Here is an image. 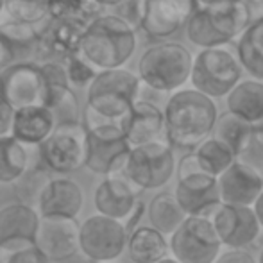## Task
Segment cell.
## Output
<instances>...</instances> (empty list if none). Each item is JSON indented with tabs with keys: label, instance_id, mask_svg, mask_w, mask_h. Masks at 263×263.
<instances>
[{
	"label": "cell",
	"instance_id": "34",
	"mask_svg": "<svg viewBox=\"0 0 263 263\" xmlns=\"http://www.w3.org/2000/svg\"><path fill=\"white\" fill-rule=\"evenodd\" d=\"M40 66H42L43 81H45V107L50 109L72 90L70 79L65 65L59 61H49Z\"/></svg>",
	"mask_w": 263,
	"mask_h": 263
},
{
	"label": "cell",
	"instance_id": "26",
	"mask_svg": "<svg viewBox=\"0 0 263 263\" xmlns=\"http://www.w3.org/2000/svg\"><path fill=\"white\" fill-rule=\"evenodd\" d=\"M40 224L38 210L22 202L0 208V246L16 240H34Z\"/></svg>",
	"mask_w": 263,
	"mask_h": 263
},
{
	"label": "cell",
	"instance_id": "10",
	"mask_svg": "<svg viewBox=\"0 0 263 263\" xmlns=\"http://www.w3.org/2000/svg\"><path fill=\"white\" fill-rule=\"evenodd\" d=\"M129 233L124 222L104 215H90L81 224V253L90 261L111 263L127 249Z\"/></svg>",
	"mask_w": 263,
	"mask_h": 263
},
{
	"label": "cell",
	"instance_id": "44",
	"mask_svg": "<svg viewBox=\"0 0 263 263\" xmlns=\"http://www.w3.org/2000/svg\"><path fill=\"white\" fill-rule=\"evenodd\" d=\"M215 263H258L254 260V256L247 251H231L228 249L226 253H222L218 256V260Z\"/></svg>",
	"mask_w": 263,
	"mask_h": 263
},
{
	"label": "cell",
	"instance_id": "16",
	"mask_svg": "<svg viewBox=\"0 0 263 263\" xmlns=\"http://www.w3.org/2000/svg\"><path fill=\"white\" fill-rule=\"evenodd\" d=\"M140 190L125 177V174L104 177L93 192V204L99 215L125 222L135 211Z\"/></svg>",
	"mask_w": 263,
	"mask_h": 263
},
{
	"label": "cell",
	"instance_id": "32",
	"mask_svg": "<svg viewBox=\"0 0 263 263\" xmlns=\"http://www.w3.org/2000/svg\"><path fill=\"white\" fill-rule=\"evenodd\" d=\"M50 174L52 172H50L47 166H31V168L13 184V190H14V195H16L18 202L38 210L43 192L47 190L49 183L54 179Z\"/></svg>",
	"mask_w": 263,
	"mask_h": 263
},
{
	"label": "cell",
	"instance_id": "46",
	"mask_svg": "<svg viewBox=\"0 0 263 263\" xmlns=\"http://www.w3.org/2000/svg\"><path fill=\"white\" fill-rule=\"evenodd\" d=\"M253 210H254V215H256L258 222H260V226L263 229V192H261L260 197L256 199V202L253 204Z\"/></svg>",
	"mask_w": 263,
	"mask_h": 263
},
{
	"label": "cell",
	"instance_id": "13",
	"mask_svg": "<svg viewBox=\"0 0 263 263\" xmlns=\"http://www.w3.org/2000/svg\"><path fill=\"white\" fill-rule=\"evenodd\" d=\"M34 242L50 261H65L81 253V224L77 218L40 217Z\"/></svg>",
	"mask_w": 263,
	"mask_h": 263
},
{
	"label": "cell",
	"instance_id": "41",
	"mask_svg": "<svg viewBox=\"0 0 263 263\" xmlns=\"http://www.w3.org/2000/svg\"><path fill=\"white\" fill-rule=\"evenodd\" d=\"M147 9V0H124L120 6L115 7V13L118 18H122L124 22H127L133 29L142 27L143 16H145Z\"/></svg>",
	"mask_w": 263,
	"mask_h": 263
},
{
	"label": "cell",
	"instance_id": "37",
	"mask_svg": "<svg viewBox=\"0 0 263 263\" xmlns=\"http://www.w3.org/2000/svg\"><path fill=\"white\" fill-rule=\"evenodd\" d=\"M0 263H52L34 240H16L0 246Z\"/></svg>",
	"mask_w": 263,
	"mask_h": 263
},
{
	"label": "cell",
	"instance_id": "20",
	"mask_svg": "<svg viewBox=\"0 0 263 263\" xmlns=\"http://www.w3.org/2000/svg\"><path fill=\"white\" fill-rule=\"evenodd\" d=\"M42 25H29L11 18L4 11L0 14V40L9 50L13 65L36 63L40 54Z\"/></svg>",
	"mask_w": 263,
	"mask_h": 263
},
{
	"label": "cell",
	"instance_id": "2",
	"mask_svg": "<svg viewBox=\"0 0 263 263\" xmlns=\"http://www.w3.org/2000/svg\"><path fill=\"white\" fill-rule=\"evenodd\" d=\"M136 50V31L117 14H102L88 25L79 52L99 72L122 68Z\"/></svg>",
	"mask_w": 263,
	"mask_h": 263
},
{
	"label": "cell",
	"instance_id": "33",
	"mask_svg": "<svg viewBox=\"0 0 263 263\" xmlns=\"http://www.w3.org/2000/svg\"><path fill=\"white\" fill-rule=\"evenodd\" d=\"M254 125L247 124L246 120L238 118L236 115H233L231 111H224L218 115L217 124L213 129V138L224 142L228 147H231L235 151V154H238L240 147L243 145L246 138L249 136V133L253 131Z\"/></svg>",
	"mask_w": 263,
	"mask_h": 263
},
{
	"label": "cell",
	"instance_id": "3",
	"mask_svg": "<svg viewBox=\"0 0 263 263\" xmlns=\"http://www.w3.org/2000/svg\"><path fill=\"white\" fill-rule=\"evenodd\" d=\"M194 55L183 43H156L140 55L138 77L149 90L172 95L190 81Z\"/></svg>",
	"mask_w": 263,
	"mask_h": 263
},
{
	"label": "cell",
	"instance_id": "5",
	"mask_svg": "<svg viewBox=\"0 0 263 263\" xmlns=\"http://www.w3.org/2000/svg\"><path fill=\"white\" fill-rule=\"evenodd\" d=\"M140 93L142 81L138 73L125 68L102 70L88 86L86 106L107 120L122 122L140 101Z\"/></svg>",
	"mask_w": 263,
	"mask_h": 263
},
{
	"label": "cell",
	"instance_id": "14",
	"mask_svg": "<svg viewBox=\"0 0 263 263\" xmlns=\"http://www.w3.org/2000/svg\"><path fill=\"white\" fill-rule=\"evenodd\" d=\"M174 195L186 217L211 218L222 206L218 179L208 174H194L177 179Z\"/></svg>",
	"mask_w": 263,
	"mask_h": 263
},
{
	"label": "cell",
	"instance_id": "7",
	"mask_svg": "<svg viewBox=\"0 0 263 263\" xmlns=\"http://www.w3.org/2000/svg\"><path fill=\"white\" fill-rule=\"evenodd\" d=\"M168 243L170 254L181 263H215L224 247L211 218L206 217H188Z\"/></svg>",
	"mask_w": 263,
	"mask_h": 263
},
{
	"label": "cell",
	"instance_id": "21",
	"mask_svg": "<svg viewBox=\"0 0 263 263\" xmlns=\"http://www.w3.org/2000/svg\"><path fill=\"white\" fill-rule=\"evenodd\" d=\"M84 192L81 184L68 177H54L43 192L38 204L40 217L77 218L83 211Z\"/></svg>",
	"mask_w": 263,
	"mask_h": 263
},
{
	"label": "cell",
	"instance_id": "27",
	"mask_svg": "<svg viewBox=\"0 0 263 263\" xmlns=\"http://www.w3.org/2000/svg\"><path fill=\"white\" fill-rule=\"evenodd\" d=\"M125 253L133 263H159L168 258L170 243L166 236L153 226H140L129 233Z\"/></svg>",
	"mask_w": 263,
	"mask_h": 263
},
{
	"label": "cell",
	"instance_id": "4",
	"mask_svg": "<svg viewBox=\"0 0 263 263\" xmlns=\"http://www.w3.org/2000/svg\"><path fill=\"white\" fill-rule=\"evenodd\" d=\"M236 45L226 43L213 49H202L194 55V70L190 83L201 93L215 99L228 97L233 88L243 79Z\"/></svg>",
	"mask_w": 263,
	"mask_h": 263
},
{
	"label": "cell",
	"instance_id": "1",
	"mask_svg": "<svg viewBox=\"0 0 263 263\" xmlns=\"http://www.w3.org/2000/svg\"><path fill=\"white\" fill-rule=\"evenodd\" d=\"M166 142L172 149L195 151L213 135L218 118L215 101L195 88H183L168 95L163 107Z\"/></svg>",
	"mask_w": 263,
	"mask_h": 263
},
{
	"label": "cell",
	"instance_id": "11",
	"mask_svg": "<svg viewBox=\"0 0 263 263\" xmlns=\"http://www.w3.org/2000/svg\"><path fill=\"white\" fill-rule=\"evenodd\" d=\"M2 99L14 111L45 106V81L38 63H20L2 70Z\"/></svg>",
	"mask_w": 263,
	"mask_h": 263
},
{
	"label": "cell",
	"instance_id": "43",
	"mask_svg": "<svg viewBox=\"0 0 263 263\" xmlns=\"http://www.w3.org/2000/svg\"><path fill=\"white\" fill-rule=\"evenodd\" d=\"M13 122L14 109L4 99H0V138L13 135Z\"/></svg>",
	"mask_w": 263,
	"mask_h": 263
},
{
	"label": "cell",
	"instance_id": "51",
	"mask_svg": "<svg viewBox=\"0 0 263 263\" xmlns=\"http://www.w3.org/2000/svg\"><path fill=\"white\" fill-rule=\"evenodd\" d=\"M4 6H6V0H0V14L4 13Z\"/></svg>",
	"mask_w": 263,
	"mask_h": 263
},
{
	"label": "cell",
	"instance_id": "30",
	"mask_svg": "<svg viewBox=\"0 0 263 263\" xmlns=\"http://www.w3.org/2000/svg\"><path fill=\"white\" fill-rule=\"evenodd\" d=\"M104 7L97 0H50L49 18L54 22H72L86 29L102 16Z\"/></svg>",
	"mask_w": 263,
	"mask_h": 263
},
{
	"label": "cell",
	"instance_id": "9",
	"mask_svg": "<svg viewBox=\"0 0 263 263\" xmlns=\"http://www.w3.org/2000/svg\"><path fill=\"white\" fill-rule=\"evenodd\" d=\"M43 165L55 174H72L86 166L88 129L79 124L58 125L50 138L40 147Z\"/></svg>",
	"mask_w": 263,
	"mask_h": 263
},
{
	"label": "cell",
	"instance_id": "50",
	"mask_svg": "<svg viewBox=\"0 0 263 263\" xmlns=\"http://www.w3.org/2000/svg\"><path fill=\"white\" fill-rule=\"evenodd\" d=\"M159 263H181V261H177L174 256H168V258H165V260H161Z\"/></svg>",
	"mask_w": 263,
	"mask_h": 263
},
{
	"label": "cell",
	"instance_id": "52",
	"mask_svg": "<svg viewBox=\"0 0 263 263\" xmlns=\"http://www.w3.org/2000/svg\"><path fill=\"white\" fill-rule=\"evenodd\" d=\"M0 99H2V70H0Z\"/></svg>",
	"mask_w": 263,
	"mask_h": 263
},
{
	"label": "cell",
	"instance_id": "29",
	"mask_svg": "<svg viewBox=\"0 0 263 263\" xmlns=\"http://www.w3.org/2000/svg\"><path fill=\"white\" fill-rule=\"evenodd\" d=\"M236 52L243 72L263 81V16L254 18L249 29L236 40Z\"/></svg>",
	"mask_w": 263,
	"mask_h": 263
},
{
	"label": "cell",
	"instance_id": "40",
	"mask_svg": "<svg viewBox=\"0 0 263 263\" xmlns=\"http://www.w3.org/2000/svg\"><path fill=\"white\" fill-rule=\"evenodd\" d=\"M54 115L55 125H65V124H79L81 122V109L77 97L72 90L61 99L54 107H50Z\"/></svg>",
	"mask_w": 263,
	"mask_h": 263
},
{
	"label": "cell",
	"instance_id": "39",
	"mask_svg": "<svg viewBox=\"0 0 263 263\" xmlns=\"http://www.w3.org/2000/svg\"><path fill=\"white\" fill-rule=\"evenodd\" d=\"M63 65H65V68H66L70 83L79 88L90 86L99 73V70L95 68L90 61H86V59L81 55V52L66 58L65 61H63Z\"/></svg>",
	"mask_w": 263,
	"mask_h": 263
},
{
	"label": "cell",
	"instance_id": "8",
	"mask_svg": "<svg viewBox=\"0 0 263 263\" xmlns=\"http://www.w3.org/2000/svg\"><path fill=\"white\" fill-rule=\"evenodd\" d=\"M131 145L118 122L99 125L88 131V158L86 168L97 176L124 174Z\"/></svg>",
	"mask_w": 263,
	"mask_h": 263
},
{
	"label": "cell",
	"instance_id": "36",
	"mask_svg": "<svg viewBox=\"0 0 263 263\" xmlns=\"http://www.w3.org/2000/svg\"><path fill=\"white\" fill-rule=\"evenodd\" d=\"M50 0H6L4 11L11 18L29 25H40L49 18Z\"/></svg>",
	"mask_w": 263,
	"mask_h": 263
},
{
	"label": "cell",
	"instance_id": "48",
	"mask_svg": "<svg viewBox=\"0 0 263 263\" xmlns=\"http://www.w3.org/2000/svg\"><path fill=\"white\" fill-rule=\"evenodd\" d=\"M99 4H101L102 7H117V6H120L122 2H124V0H97Z\"/></svg>",
	"mask_w": 263,
	"mask_h": 263
},
{
	"label": "cell",
	"instance_id": "15",
	"mask_svg": "<svg viewBox=\"0 0 263 263\" xmlns=\"http://www.w3.org/2000/svg\"><path fill=\"white\" fill-rule=\"evenodd\" d=\"M195 11V0H147L145 16L140 29L149 38H170L186 25Z\"/></svg>",
	"mask_w": 263,
	"mask_h": 263
},
{
	"label": "cell",
	"instance_id": "49",
	"mask_svg": "<svg viewBox=\"0 0 263 263\" xmlns=\"http://www.w3.org/2000/svg\"><path fill=\"white\" fill-rule=\"evenodd\" d=\"M249 6H263V0H246Z\"/></svg>",
	"mask_w": 263,
	"mask_h": 263
},
{
	"label": "cell",
	"instance_id": "6",
	"mask_svg": "<svg viewBox=\"0 0 263 263\" xmlns=\"http://www.w3.org/2000/svg\"><path fill=\"white\" fill-rule=\"evenodd\" d=\"M176 170L172 145L168 142H154L131 149L124 174L140 192H145L166 186L176 176Z\"/></svg>",
	"mask_w": 263,
	"mask_h": 263
},
{
	"label": "cell",
	"instance_id": "47",
	"mask_svg": "<svg viewBox=\"0 0 263 263\" xmlns=\"http://www.w3.org/2000/svg\"><path fill=\"white\" fill-rule=\"evenodd\" d=\"M224 2H231V0H195V6L199 9H210L213 6H218V4H224Z\"/></svg>",
	"mask_w": 263,
	"mask_h": 263
},
{
	"label": "cell",
	"instance_id": "19",
	"mask_svg": "<svg viewBox=\"0 0 263 263\" xmlns=\"http://www.w3.org/2000/svg\"><path fill=\"white\" fill-rule=\"evenodd\" d=\"M222 204L253 208L263 192V177L243 163L236 161L218 177Z\"/></svg>",
	"mask_w": 263,
	"mask_h": 263
},
{
	"label": "cell",
	"instance_id": "38",
	"mask_svg": "<svg viewBox=\"0 0 263 263\" xmlns=\"http://www.w3.org/2000/svg\"><path fill=\"white\" fill-rule=\"evenodd\" d=\"M236 161L243 163L263 177V125H254L236 154Z\"/></svg>",
	"mask_w": 263,
	"mask_h": 263
},
{
	"label": "cell",
	"instance_id": "23",
	"mask_svg": "<svg viewBox=\"0 0 263 263\" xmlns=\"http://www.w3.org/2000/svg\"><path fill=\"white\" fill-rule=\"evenodd\" d=\"M58 127L54 115L45 106H32L14 111L13 122V138L29 147H42L54 129Z\"/></svg>",
	"mask_w": 263,
	"mask_h": 263
},
{
	"label": "cell",
	"instance_id": "25",
	"mask_svg": "<svg viewBox=\"0 0 263 263\" xmlns=\"http://www.w3.org/2000/svg\"><path fill=\"white\" fill-rule=\"evenodd\" d=\"M228 111L251 125L263 124V81L243 77L226 97Z\"/></svg>",
	"mask_w": 263,
	"mask_h": 263
},
{
	"label": "cell",
	"instance_id": "28",
	"mask_svg": "<svg viewBox=\"0 0 263 263\" xmlns=\"http://www.w3.org/2000/svg\"><path fill=\"white\" fill-rule=\"evenodd\" d=\"M147 218H149V226H153L165 236H172L188 217L179 206L176 195L161 192L154 195L147 204Z\"/></svg>",
	"mask_w": 263,
	"mask_h": 263
},
{
	"label": "cell",
	"instance_id": "35",
	"mask_svg": "<svg viewBox=\"0 0 263 263\" xmlns=\"http://www.w3.org/2000/svg\"><path fill=\"white\" fill-rule=\"evenodd\" d=\"M186 29V38L190 40L192 45L199 47V49H213L218 45H226L224 40L218 36V32L211 25L208 13L204 9H199L192 14V18L184 25Z\"/></svg>",
	"mask_w": 263,
	"mask_h": 263
},
{
	"label": "cell",
	"instance_id": "42",
	"mask_svg": "<svg viewBox=\"0 0 263 263\" xmlns=\"http://www.w3.org/2000/svg\"><path fill=\"white\" fill-rule=\"evenodd\" d=\"M194 174H204V172H202L201 165H199V159L195 156V153L192 151V153L184 154V156L179 159L176 176H177V179H184V177L194 176Z\"/></svg>",
	"mask_w": 263,
	"mask_h": 263
},
{
	"label": "cell",
	"instance_id": "18",
	"mask_svg": "<svg viewBox=\"0 0 263 263\" xmlns=\"http://www.w3.org/2000/svg\"><path fill=\"white\" fill-rule=\"evenodd\" d=\"M84 29L72 22H54L47 18L42 24V34H40V54L38 65L49 61L63 63L66 58L79 54L81 38Z\"/></svg>",
	"mask_w": 263,
	"mask_h": 263
},
{
	"label": "cell",
	"instance_id": "53",
	"mask_svg": "<svg viewBox=\"0 0 263 263\" xmlns=\"http://www.w3.org/2000/svg\"><path fill=\"white\" fill-rule=\"evenodd\" d=\"M258 263H263V249H261V253H260V258H258Z\"/></svg>",
	"mask_w": 263,
	"mask_h": 263
},
{
	"label": "cell",
	"instance_id": "17",
	"mask_svg": "<svg viewBox=\"0 0 263 263\" xmlns=\"http://www.w3.org/2000/svg\"><path fill=\"white\" fill-rule=\"evenodd\" d=\"M131 149L154 142H166L165 113L156 102L140 99L120 122Z\"/></svg>",
	"mask_w": 263,
	"mask_h": 263
},
{
	"label": "cell",
	"instance_id": "22",
	"mask_svg": "<svg viewBox=\"0 0 263 263\" xmlns=\"http://www.w3.org/2000/svg\"><path fill=\"white\" fill-rule=\"evenodd\" d=\"M31 166H45L40 147H29L13 136L0 138V184H14Z\"/></svg>",
	"mask_w": 263,
	"mask_h": 263
},
{
	"label": "cell",
	"instance_id": "24",
	"mask_svg": "<svg viewBox=\"0 0 263 263\" xmlns=\"http://www.w3.org/2000/svg\"><path fill=\"white\" fill-rule=\"evenodd\" d=\"M204 11L208 13L213 29L226 43L238 40L254 22L253 7L246 0H231V2L218 4Z\"/></svg>",
	"mask_w": 263,
	"mask_h": 263
},
{
	"label": "cell",
	"instance_id": "12",
	"mask_svg": "<svg viewBox=\"0 0 263 263\" xmlns=\"http://www.w3.org/2000/svg\"><path fill=\"white\" fill-rule=\"evenodd\" d=\"M222 246L231 251H247L260 240L263 229L253 208L222 204L211 217Z\"/></svg>",
	"mask_w": 263,
	"mask_h": 263
},
{
	"label": "cell",
	"instance_id": "45",
	"mask_svg": "<svg viewBox=\"0 0 263 263\" xmlns=\"http://www.w3.org/2000/svg\"><path fill=\"white\" fill-rule=\"evenodd\" d=\"M147 215V204L145 202H142L140 201L138 204H136V208H135V211L131 213V217L127 218V220L124 222V226H125V229H127V233H133L135 229H138L140 226V222H142V218L145 217Z\"/></svg>",
	"mask_w": 263,
	"mask_h": 263
},
{
	"label": "cell",
	"instance_id": "54",
	"mask_svg": "<svg viewBox=\"0 0 263 263\" xmlns=\"http://www.w3.org/2000/svg\"><path fill=\"white\" fill-rule=\"evenodd\" d=\"M111 263H115V261H111Z\"/></svg>",
	"mask_w": 263,
	"mask_h": 263
},
{
	"label": "cell",
	"instance_id": "31",
	"mask_svg": "<svg viewBox=\"0 0 263 263\" xmlns=\"http://www.w3.org/2000/svg\"><path fill=\"white\" fill-rule=\"evenodd\" d=\"M194 153L199 159V165H201L202 172L208 174L211 177H217V179L229 166H233L236 163L235 151L226 145L224 142L213 138V136L204 140Z\"/></svg>",
	"mask_w": 263,
	"mask_h": 263
}]
</instances>
